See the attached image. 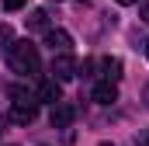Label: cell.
I'll return each instance as SVG.
<instances>
[{"label": "cell", "instance_id": "cell-10", "mask_svg": "<svg viewBox=\"0 0 149 146\" xmlns=\"http://www.w3.org/2000/svg\"><path fill=\"white\" fill-rule=\"evenodd\" d=\"M0 4H3V11H21L28 0H0Z\"/></svg>", "mask_w": 149, "mask_h": 146}, {"label": "cell", "instance_id": "cell-11", "mask_svg": "<svg viewBox=\"0 0 149 146\" xmlns=\"http://www.w3.org/2000/svg\"><path fill=\"white\" fill-rule=\"evenodd\" d=\"M0 42H10V28L7 25H0Z\"/></svg>", "mask_w": 149, "mask_h": 146}, {"label": "cell", "instance_id": "cell-13", "mask_svg": "<svg viewBox=\"0 0 149 146\" xmlns=\"http://www.w3.org/2000/svg\"><path fill=\"white\" fill-rule=\"evenodd\" d=\"M118 4H121V7H132V4H139V0H118Z\"/></svg>", "mask_w": 149, "mask_h": 146}, {"label": "cell", "instance_id": "cell-3", "mask_svg": "<svg viewBox=\"0 0 149 146\" xmlns=\"http://www.w3.org/2000/svg\"><path fill=\"white\" fill-rule=\"evenodd\" d=\"M35 118H38V101H14V105H10V122L31 125Z\"/></svg>", "mask_w": 149, "mask_h": 146}, {"label": "cell", "instance_id": "cell-9", "mask_svg": "<svg viewBox=\"0 0 149 146\" xmlns=\"http://www.w3.org/2000/svg\"><path fill=\"white\" fill-rule=\"evenodd\" d=\"M28 28L31 32H49V14L45 11H31L28 14Z\"/></svg>", "mask_w": 149, "mask_h": 146}, {"label": "cell", "instance_id": "cell-8", "mask_svg": "<svg viewBox=\"0 0 149 146\" xmlns=\"http://www.w3.org/2000/svg\"><path fill=\"white\" fill-rule=\"evenodd\" d=\"M101 70H104V80L118 84V80H121V59H118V56H108V59H101Z\"/></svg>", "mask_w": 149, "mask_h": 146}, {"label": "cell", "instance_id": "cell-15", "mask_svg": "<svg viewBox=\"0 0 149 146\" xmlns=\"http://www.w3.org/2000/svg\"><path fill=\"white\" fill-rule=\"evenodd\" d=\"M139 146H149V132H146V136H142V139H139Z\"/></svg>", "mask_w": 149, "mask_h": 146}, {"label": "cell", "instance_id": "cell-19", "mask_svg": "<svg viewBox=\"0 0 149 146\" xmlns=\"http://www.w3.org/2000/svg\"><path fill=\"white\" fill-rule=\"evenodd\" d=\"M101 146H111V143H101Z\"/></svg>", "mask_w": 149, "mask_h": 146}, {"label": "cell", "instance_id": "cell-12", "mask_svg": "<svg viewBox=\"0 0 149 146\" xmlns=\"http://www.w3.org/2000/svg\"><path fill=\"white\" fill-rule=\"evenodd\" d=\"M139 18H142V21H149V0L142 4V7H139Z\"/></svg>", "mask_w": 149, "mask_h": 146}, {"label": "cell", "instance_id": "cell-4", "mask_svg": "<svg viewBox=\"0 0 149 146\" xmlns=\"http://www.w3.org/2000/svg\"><path fill=\"white\" fill-rule=\"evenodd\" d=\"M76 118V108L70 105V101H59L56 108H52V115H49V122H52V129H70Z\"/></svg>", "mask_w": 149, "mask_h": 146}, {"label": "cell", "instance_id": "cell-2", "mask_svg": "<svg viewBox=\"0 0 149 146\" xmlns=\"http://www.w3.org/2000/svg\"><path fill=\"white\" fill-rule=\"evenodd\" d=\"M73 77H76V59L70 52L52 56V80H56V84H66V80H73Z\"/></svg>", "mask_w": 149, "mask_h": 146}, {"label": "cell", "instance_id": "cell-14", "mask_svg": "<svg viewBox=\"0 0 149 146\" xmlns=\"http://www.w3.org/2000/svg\"><path fill=\"white\" fill-rule=\"evenodd\" d=\"M142 101H146V108H149V87H146V91H142Z\"/></svg>", "mask_w": 149, "mask_h": 146}, {"label": "cell", "instance_id": "cell-7", "mask_svg": "<svg viewBox=\"0 0 149 146\" xmlns=\"http://www.w3.org/2000/svg\"><path fill=\"white\" fill-rule=\"evenodd\" d=\"M90 98H94L97 105H114V101H118V87H114L111 80H101V84H94Z\"/></svg>", "mask_w": 149, "mask_h": 146}, {"label": "cell", "instance_id": "cell-5", "mask_svg": "<svg viewBox=\"0 0 149 146\" xmlns=\"http://www.w3.org/2000/svg\"><path fill=\"white\" fill-rule=\"evenodd\" d=\"M35 101H45V105H52V108H56V105L63 101V87H59L52 77H49V80H42V84H38V91H35Z\"/></svg>", "mask_w": 149, "mask_h": 146}, {"label": "cell", "instance_id": "cell-16", "mask_svg": "<svg viewBox=\"0 0 149 146\" xmlns=\"http://www.w3.org/2000/svg\"><path fill=\"white\" fill-rule=\"evenodd\" d=\"M146 56H149V42H146Z\"/></svg>", "mask_w": 149, "mask_h": 146}, {"label": "cell", "instance_id": "cell-17", "mask_svg": "<svg viewBox=\"0 0 149 146\" xmlns=\"http://www.w3.org/2000/svg\"><path fill=\"white\" fill-rule=\"evenodd\" d=\"M80 4H90V0H80Z\"/></svg>", "mask_w": 149, "mask_h": 146}, {"label": "cell", "instance_id": "cell-1", "mask_svg": "<svg viewBox=\"0 0 149 146\" xmlns=\"http://www.w3.org/2000/svg\"><path fill=\"white\" fill-rule=\"evenodd\" d=\"M7 66L21 77H35L42 70V59H38V45H31L28 38L24 42H10L7 45Z\"/></svg>", "mask_w": 149, "mask_h": 146}, {"label": "cell", "instance_id": "cell-18", "mask_svg": "<svg viewBox=\"0 0 149 146\" xmlns=\"http://www.w3.org/2000/svg\"><path fill=\"white\" fill-rule=\"evenodd\" d=\"M52 4H63V0H52Z\"/></svg>", "mask_w": 149, "mask_h": 146}, {"label": "cell", "instance_id": "cell-6", "mask_svg": "<svg viewBox=\"0 0 149 146\" xmlns=\"http://www.w3.org/2000/svg\"><path fill=\"white\" fill-rule=\"evenodd\" d=\"M45 45L59 56V52H70L73 38H70V32H63V28H49V32H45Z\"/></svg>", "mask_w": 149, "mask_h": 146}]
</instances>
